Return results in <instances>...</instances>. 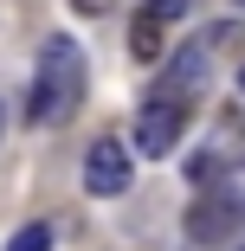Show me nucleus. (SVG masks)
<instances>
[{
	"label": "nucleus",
	"instance_id": "9b49d317",
	"mask_svg": "<svg viewBox=\"0 0 245 251\" xmlns=\"http://www.w3.org/2000/svg\"><path fill=\"white\" fill-rule=\"evenodd\" d=\"M239 90H245V71H239Z\"/></svg>",
	"mask_w": 245,
	"mask_h": 251
},
{
	"label": "nucleus",
	"instance_id": "6e6552de",
	"mask_svg": "<svg viewBox=\"0 0 245 251\" xmlns=\"http://www.w3.org/2000/svg\"><path fill=\"white\" fill-rule=\"evenodd\" d=\"M7 251H52V226L39 219V226H26V232H13V245H7Z\"/></svg>",
	"mask_w": 245,
	"mask_h": 251
},
{
	"label": "nucleus",
	"instance_id": "1a4fd4ad",
	"mask_svg": "<svg viewBox=\"0 0 245 251\" xmlns=\"http://www.w3.org/2000/svg\"><path fill=\"white\" fill-rule=\"evenodd\" d=\"M149 7H155L162 20H181V13H187V0H149Z\"/></svg>",
	"mask_w": 245,
	"mask_h": 251
},
{
	"label": "nucleus",
	"instance_id": "9d476101",
	"mask_svg": "<svg viewBox=\"0 0 245 251\" xmlns=\"http://www.w3.org/2000/svg\"><path fill=\"white\" fill-rule=\"evenodd\" d=\"M78 13H110V0H71Z\"/></svg>",
	"mask_w": 245,
	"mask_h": 251
},
{
	"label": "nucleus",
	"instance_id": "39448f33",
	"mask_svg": "<svg viewBox=\"0 0 245 251\" xmlns=\"http://www.w3.org/2000/svg\"><path fill=\"white\" fill-rule=\"evenodd\" d=\"M232 226H239V213L226 206L213 187H207V200H193V213H187V238H200V245H207V238H226Z\"/></svg>",
	"mask_w": 245,
	"mask_h": 251
},
{
	"label": "nucleus",
	"instance_id": "0eeeda50",
	"mask_svg": "<svg viewBox=\"0 0 245 251\" xmlns=\"http://www.w3.org/2000/svg\"><path fill=\"white\" fill-rule=\"evenodd\" d=\"M207 187H213V193L226 200V206H232V213L245 219V161H239V168H219V174H213Z\"/></svg>",
	"mask_w": 245,
	"mask_h": 251
},
{
	"label": "nucleus",
	"instance_id": "f03ea898",
	"mask_svg": "<svg viewBox=\"0 0 245 251\" xmlns=\"http://www.w3.org/2000/svg\"><path fill=\"white\" fill-rule=\"evenodd\" d=\"M129 180H136V168H129V148H123L116 135L90 142V155H84V193H97V200H116V193H129Z\"/></svg>",
	"mask_w": 245,
	"mask_h": 251
},
{
	"label": "nucleus",
	"instance_id": "f257e3e1",
	"mask_svg": "<svg viewBox=\"0 0 245 251\" xmlns=\"http://www.w3.org/2000/svg\"><path fill=\"white\" fill-rule=\"evenodd\" d=\"M84 103V52H78V39H45V52H39V77H32V123L45 129H58L71 123Z\"/></svg>",
	"mask_w": 245,
	"mask_h": 251
},
{
	"label": "nucleus",
	"instance_id": "20e7f679",
	"mask_svg": "<svg viewBox=\"0 0 245 251\" xmlns=\"http://www.w3.org/2000/svg\"><path fill=\"white\" fill-rule=\"evenodd\" d=\"M207 71H213V58H207V39H193L187 52L174 58V71L162 77V97H174V103H187V97H193V90L207 84Z\"/></svg>",
	"mask_w": 245,
	"mask_h": 251
},
{
	"label": "nucleus",
	"instance_id": "423d86ee",
	"mask_svg": "<svg viewBox=\"0 0 245 251\" xmlns=\"http://www.w3.org/2000/svg\"><path fill=\"white\" fill-rule=\"evenodd\" d=\"M162 26H168V20H162L155 7L129 20V52H136V65H155V58H162Z\"/></svg>",
	"mask_w": 245,
	"mask_h": 251
},
{
	"label": "nucleus",
	"instance_id": "7ed1b4c3",
	"mask_svg": "<svg viewBox=\"0 0 245 251\" xmlns=\"http://www.w3.org/2000/svg\"><path fill=\"white\" fill-rule=\"evenodd\" d=\"M181 103L174 97H155V103H142V116H136V148L142 155H168V148L181 142Z\"/></svg>",
	"mask_w": 245,
	"mask_h": 251
}]
</instances>
